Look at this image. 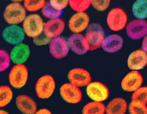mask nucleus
I'll return each mask as SVG.
<instances>
[{"instance_id": "nucleus-1", "label": "nucleus", "mask_w": 147, "mask_h": 114, "mask_svg": "<svg viewBox=\"0 0 147 114\" xmlns=\"http://www.w3.org/2000/svg\"><path fill=\"white\" fill-rule=\"evenodd\" d=\"M85 38L89 45V50H94L102 47L105 39V32L103 27L97 23L90 24L86 30Z\"/></svg>"}, {"instance_id": "nucleus-2", "label": "nucleus", "mask_w": 147, "mask_h": 114, "mask_svg": "<svg viewBox=\"0 0 147 114\" xmlns=\"http://www.w3.org/2000/svg\"><path fill=\"white\" fill-rule=\"evenodd\" d=\"M26 17V9L20 3L9 4L3 13L5 20L11 25L22 23Z\"/></svg>"}, {"instance_id": "nucleus-3", "label": "nucleus", "mask_w": 147, "mask_h": 114, "mask_svg": "<svg viewBox=\"0 0 147 114\" xmlns=\"http://www.w3.org/2000/svg\"><path fill=\"white\" fill-rule=\"evenodd\" d=\"M44 24L39 15L32 14L27 16L23 21V30L28 37L34 38L43 32Z\"/></svg>"}, {"instance_id": "nucleus-4", "label": "nucleus", "mask_w": 147, "mask_h": 114, "mask_svg": "<svg viewBox=\"0 0 147 114\" xmlns=\"http://www.w3.org/2000/svg\"><path fill=\"white\" fill-rule=\"evenodd\" d=\"M106 21L110 30L114 32L120 31L126 26L127 16L123 9L115 8L108 13Z\"/></svg>"}, {"instance_id": "nucleus-5", "label": "nucleus", "mask_w": 147, "mask_h": 114, "mask_svg": "<svg viewBox=\"0 0 147 114\" xmlns=\"http://www.w3.org/2000/svg\"><path fill=\"white\" fill-rule=\"evenodd\" d=\"M55 81L51 75H44L37 80L36 92L38 98L47 99L51 97L55 90Z\"/></svg>"}, {"instance_id": "nucleus-6", "label": "nucleus", "mask_w": 147, "mask_h": 114, "mask_svg": "<svg viewBox=\"0 0 147 114\" xmlns=\"http://www.w3.org/2000/svg\"><path fill=\"white\" fill-rule=\"evenodd\" d=\"M28 70L23 64H16L9 73L8 80L11 86L16 89H20L26 84L28 80Z\"/></svg>"}, {"instance_id": "nucleus-7", "label": "nucleus", "mask_w": 147, "mask_h": 114, "mask_svg": "<svg viewBox=\"0 0 147 114\" xmlns=\"http://www.w3.org/2000/svg\"><path fill=\"white\" fill-rule=\"evenodd\" d=\"M126 34L132 40H140L147 36V21L136 19L126 25Z\"/></svg>"}, {"instance_id": "nucleus-8", "label": "nucleus", "mask_w": 147, "mask_h": 114, "mask_svg": "<svg viewBox=\"0 0 147 114\" xmlns=\"http://www.w3.org/2000/svg\"><path fill=\"white\" fill-rule=\"evenodd\" d=\"M86 91L88 97L95 102H103L106 100L109 95L108 88L103 83L97 81L89 84Z\"/></svg>"}, {"instance_id": "nucleus-9", "label": "nucleus", "mask_w": 147, "mask_h": 114, "mask_svg": "<svg viewBox=\"0 0 147 114\" xmlns=\"http://www.w3.org/2000/svg\"><path fill=\"white\" fill-rule=\"evenodd\" d=\"M90 18L85 12H77L70 18L68 21L69 29L74 34H80L89 26Z\"/></svg>"}, {"instance_id": "nucleus-10", "label": "nucleus", "mask_w": 147, "mask_h": 114, "mask_svg": "<svg viewBox=\"0 0 147 114\" xmlns=\"http://www.w3.org/2000/svg\"><path fill=\"white\" fill-rule=\"evenodd\" d=\"M69 45L65 39L61 37L53 38L49 43V51L53 58L61 59L68 55Z\"/></svg>"}, {"instance_id": "nucleus-11", "label": "nucleus", "mask_w": 147, "mask_h": 114, "mask_svg": "<svg viewBox=\"0 0 147 114\" xmlns=\"http://www.w3.org/2000/svg\"><path fill=\"white\" fill-rule=\"evenodd\" d=\"M60 95L65 102L71 104L78 103L82 98L81 90L71 83L63 84L60 88Z\"/></svg>"}, {"instance_id": "nucleus-12", "label": "nucleus", "mask_w": 147, "mask_h": 114, "mask_svg": "<svg viewBox=\"0 0 147 114\" xmlns=\"http://www.w3.org/2000/svg\"><path fill=\"white\" fill-rule=\"evenodd\" d=\"M143 81L142 75L138 71L127 73L121 81V88L127 92H134L142 87Z\"/></svg>"}, {"instance_id": "nucleus-13", "label": "nucleus", "mask_w": 147, "mask_h": 114, "mask_svg": "<svg viewBox=\"0 0 147 114\" xmlns=\"http://www.w3.org/2000/svg\"><path fill=\"white\" fill-rule=\"evenodd\" d=\"M25 32L19 26L12 25L6 27L3 31V38L6 42L11 45H18L25 38Z\"/></svg>"}, {"instance_id": "nucleus-14", "label": "nucleus", "mask_w": 147, "mask_h": 114, "mask_svg": "<svg viewBox=\"0 0 147 114\" xmlns=\"http://www.w3.org/2000/svg\"><path fill=\"white\" fill-rule=\"evenodd\" d=\"M70 83L78 87H84L90 83L91 75L83 68H74L70 70L68 74Z\"/></svg>"}, {"instance_id": "nucleus-15", "label": "nucleus", "mask_w": 147, "mask_h": 114, "mask_svg": "<svg viewBox=\"0 0 147 114\" xmlns=\"http://www.w3.org/2000/svg\"><path fill=\"white\" fill-rule=\"evenodd\" d=\"M69 49L77 55H84L89 50V45L85 36L80 34L71 35L68 39Z\"/></svg>"}, {"instance_id": "nucleus-16", "label": "nucleus", "mask_w": 147, "mask_h": 114, "mask_svg": "<svg viewBox=\"0 0 147 114\" xmlns=\"http://www.w3.org/2000/svg\"><path fill=\"white\" fill-rule=\"evenodd\" d=\"M127 67L132 71H138L147 64V53L142 49H138L130 54L127 61Z\"/></svg>"}, {"instance_id": "nucleus-17", "label": "nucleus", "mask_w": 147, "mask_h": 114, "mask_svg": "<svg viewBox=\"0 0 147 114\" xmlns=\"http://www.w3.org/2000/svg\"><path fill=\"white\" fill-rule=\"evenodd\" d=\"M65 28V23L62 19L56 18L49 20L44 24V31L47 37L51 39L59 37Z\"/></svg>"}, {"instance_id": "nucleus-18", "label": "nucleus", "mask_w": 147, "mask_h": 114, "mask_svg": "<svg viewBox=\"0 0 147 114\" xmlns=\"http://www.w3.org/2000/svg\"><path fill=\"white\" fill-rule=\"evenodd\" d=\"M123 42L122 37L117 34H112L105 37L101 47L106 52L113 54L121 49Z\"/></svg>"}, {"instance_id": "nucleus-19", "label": "nucleus", "mask_w": 147, "mask_h": 114, "mask_svg": "<svg viewBox=\"0 0 147 114\" xmlns=\"http://www.w3.org/2000/svg\"><path fill=\"white\" fill-rule=\"evenodd\" d=\"M16 105L24 114H35L37 112V105L35 101L29 96L21 95L16 99Z\"/></svg>"}, {"instance_id": "nucleus-20", "label": "nucleus", "mask_w": 147, "mask_h": 114, "mask_svg": "<svg viewBox=\"0 0 147 114\" xmlns=\"http://www.w3.org/2000/svg\"><path fill=\"white\" fill-rule=\"evenodd\" d=\"M30 54V48L27 44H20L11 50L10 58L11 61L16 64H20L27 61Z\"/></svg>"}, {"instance_id": "nucleus-21", "label": "nucleus", "mask_w": 147, "mask_h": 114, "mask_svg": "<svg viewBox=\"0 0 147 114\" xmlns=\"http://www.w3.org/2000/svg\"><path fill=\"white\" fill-rule=\"evenodd\" d=\"M127 109V103L123 98H116L111 100L106 107V114H125Z\"/></svg>"}, {"instance_id": "nucleus-22", "label": "nucleus", "mask_w": 147, "mask_h": 114, "mask_svg": "<svg viewBox=\"0 0 147 114\" xmlns=\"http://www.w3.org/2000/svg\"><path fill=\"white\" fill-rule=\"evenodd\" d=\"M132 12L136 19L145 20L147 18V0H136L133 5Z\"/></svg>"}, {"instance_id": "nucleus-23", "label": "nucleus", "mask_w": 147, "mask_h": 114, "mask_svg": "<svg viewBox=\"0 0 147 114\" xmlns=\"http://www.w3.org/2000/svg\"><path fill=\"white\" fill-rule=\"evenodd\" d=\"M106 107L104 103L99 102H89L84 107L82 114H105Z\"/></svg>"}, {"instance_id": "nucleus-24", "label": "nucleus", "mask_w": 147, "mask_h": 114, "mask_svg": "<svg viewBox=\"0 0 147 114\" xmlns=\"http://www.w3.org/2000/svg\"><path fill=\"white\" fill-rule=\"evenodd\" d=\"M42 14L44 17L49 20L59 18L63 15V10H57L51 5L49 1L47 2L42 9Z\"/></svg>"}, {"instance_id": "nucleus-25", "label": "nucleus", "mask_w": 147, "mask_h": 114, "mask_svg": "<svg viewBox=\"0 0 147 114\" xmlns=\"http://www.w3.org/2000/svg\"><path fill=\"white\" fill-rule=\"evenodd\" d=\"M130 114H147L146 104L137 100H131L128 107Z\"/></svg>"}, {"instance_id": "nucleus-26", "label": "nucleus", "mask_w": 147, "mask_h": 114, "mask_svg": "<svg viewBox=\"0 0 147 114\" xmlns=\"http://www.w3.org/2000/svg\"><path fill=\"white\" fill-rule=\"evenodd\" d=\"M0 107H5L10 103L13 98V92L11 88L8 86L0 87Z\"/></svg>"}, {"instance_id": "nucleus-27", "label": "nucleus", "mask_w": 147, "mask_h": 114, "mask_svg": "<svg viewBox=\"0 0 147 114\" xmlns=\"http://www.w3.org/2000/svg\"><path fill=\"white\" fill-rule=\"evenodd\" d=\"M71 8L76 12H84L90 7L91 0H69Z\"/></svg>"}, {"instance_id": "nucleus-28", "label": "nucleus", "mask_w": 147, "mask_h": 114, "mask_svg": "<svg viewBox=\"0 0 147 114\" xmlns=\"http://www.w3.org/2000/svg\"><path fill=\"white\" fill-rule=\"evenodd\" d=\"M46 3V0H24V6L27 11L35 12L42 9Z\"/></svg>"}, {"instance_id": "nucleus-29", "label": "nucleus", "mask_w": 147, "mask_h": 114, "mask_svg": "<svg viewBox=\"0 0 147 114\" xmlns=\"http://www.w3.org/2000/svg\"><path fill=\"white\" fill-rule=\"evenodd\" d=\"M131 100L140 101L147 104V87H140L134 91L131 96Z\"/></svg>"}, {"instance_id": "nucleus-30", "label": "nucleus", "mask_w": 147, "mask_h": 114, "mask_svg": "<svg viewBox=\"0 0 147 114\" xmlns=\"http://www.w3.org/2000/svg\"><path fill=\"white\" fill-rule=\"evenodd\" d=\"M0 71L1 72L7 69L10 65L11 58L8 52L4 50H0Z\"/></svg>"}, {"instance_id": "nucleus-31", "label": "nucleus", "mask_w": 147, "mask_h": 114, "mask_svg": "<svg viewBox=\"0 0 147 114\" xmlns=\"http://www.w3.org/2000/svg\"><path fill=\"white\" fill-rule=\"evenodd\" d=\"M111 0H91V5L98 11H104L109 7Z\"/></svg>"}, {"instance_id": "nucleus-32", "label": "nucleus", "mask_w": 147, "mask_h": 114, "mask_svg": "<svg viewBox=\"0 0 147 114\" xmlns=\"http://www.w3.org/2000/svg\"><path fill=\"white\" fill-rule=\"evenodd\" d=\"M52 39L47 37L46 35L42 32L39 36L33 38V42L36 46H46L51 42Z\"/></svg>"}, {"instance_id": "nucleus-33", "label": "nucleus", "mask_w": 147, "mask_h": 114, "mask_svg": "<svg viewBox=\"0 0 147 114\" xmlns=\"http://www.w3.org/2000/svg\"><path fill=\"white\" fill-rule=\"evenodd\" d=\"M69 0H49L51 5L57 10H63L68 4Z\"/></svg>"}, {"instance_id": "nucleus-34", "label": "nucleus", "mask_w": 147, "mask_h": 114, "mask_svg": "<svg viewBox=\"0 0 147 114\" xmlns=\"http://www.w3.org/2000/svg\"><path fill=\"white\" fill-rule=\"evenodd\" d=\"M142 48L143 50H144L145 52L147 53V36L143 38L142 44Z\"/></svg>"}, {"instance_id": "nucleus-35", "label": "nucleus", "mask_w": 147, "mask_h": 114, "mask_svg": "<svg viewBox=\"0 0 147 114\" xmlns=\"http://www.w3.org/2000/svg\"><path fill=\"white\" fill-rule=\"evenodd\" d=\"M35 114H51V112L49 110L43 109H40L39 110V111L36 112V113Z\"/></svg>"}, {"instance_id": "nucleus-36", "label": "nucleus", "mask_w": 147, "mask_h": 114, "mask_svg": "<svg viewBox=\"0 0 147 114\" xmlns=\"http://www.w3.org/2000/svg\"><path fill=\"white\" fill-rule=\"evenodd\" d=\"M11 1L15 3H20L22 2V1H24V0H11Z\"/></svg>"}, {"instance_id": "nucleus-37", "label": "nucleus", "mask_w": 147, "mask_h": 114, "mask_svg": "<svg viewBox=\"0 0 147 114\" xmlns=\"http://www.w3.org/2000/svg\"><path fill=\"white\" fill-rule=\"evenodd\" d=\"M0 114H9L7 112H6V111H5V110H1V111H0Z\"/></svg>"}]
</instances>
